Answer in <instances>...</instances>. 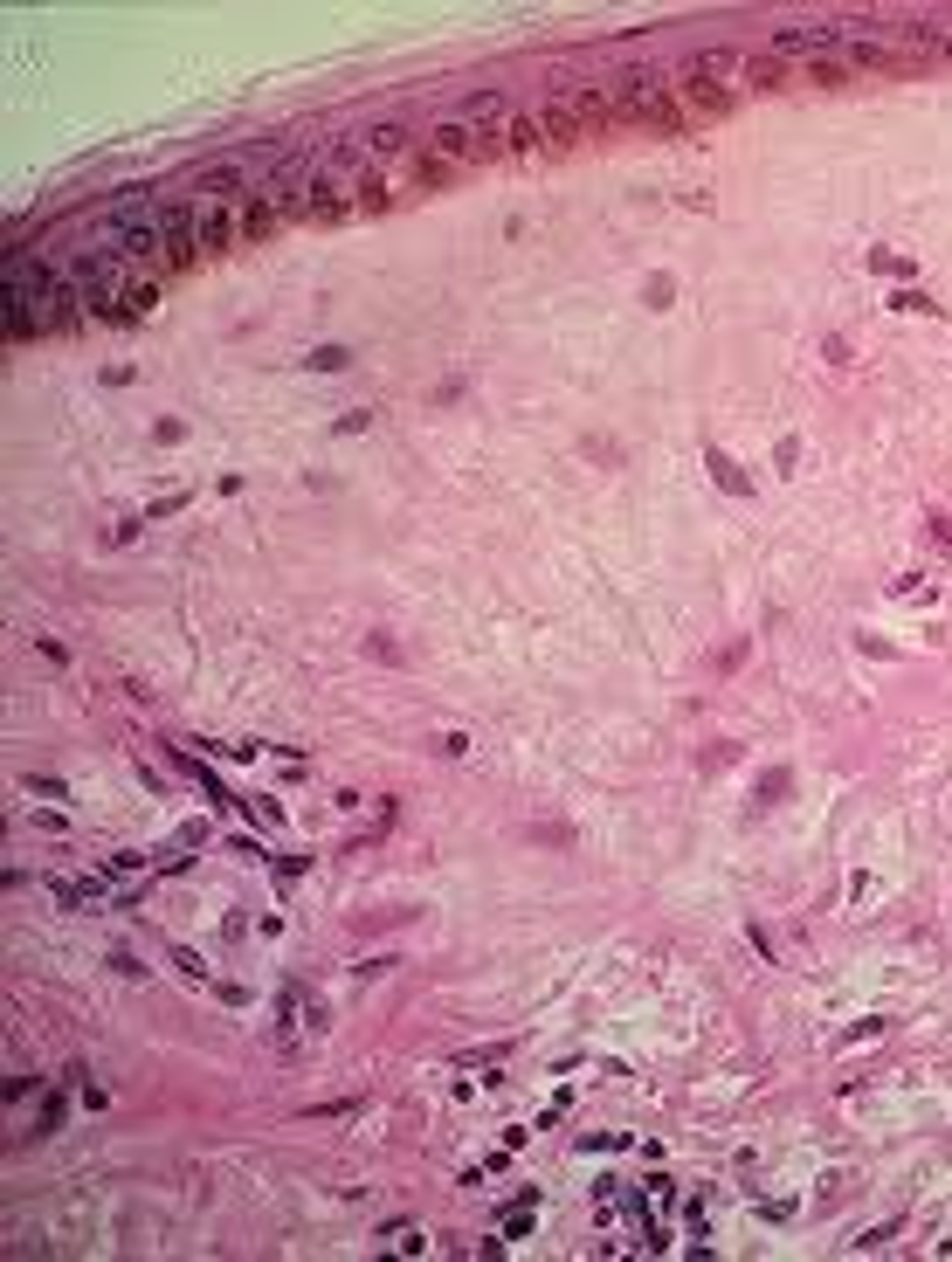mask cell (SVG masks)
I'll list each match as a JSON object with an SVG mask.
<instances>
[{
    "mask_svg": "<svg viewBox=\"0 0 952 1262\" xmlns=\"http://www.w3.org/2000/svg\"><path fill=\"white\" fill-rule=\"evenodd\" d=\"M173 966H180L187 980H208V966H200V959H194V952H187V945H173Z\"/></svg>",
    "mask_w": 952,
    "mask_h": 1262,
    "instance_id": "18",
    "label": "cell"
},
{
    "mask_svg": "<svg viewBox=\"0 0 952 1262\" xmlns=\"http://www.w3.org/2000/svg\"><path fill=\"white\" fill-rule=\"evenodd\" d=\"M538 131H546L552 145H580V139H587V125H580V111L566 104V97H552V104L538 111Z\"/></svg>",
    "mask_w": 952,
    "mask_h": 1262,
    "instance_id": "8",
    "label": "cell"
},
{
    "mask_svg": "<svg viewBox=\"0 0 952 1262\" xmlns=\"http://www.w3.org/2000/svg\"><path fill=\"white\" fill-rule=\"evenodd\" d=\"M311 366H318V373H339L345 352H339V345H318V352H311Z\"/></svg>",
    "mask_w": 952,
    "mask_h": 1262,
    "instance_id": "17",
    "label": "cell"
},
{
    "mask_svg": "<svg viewBox=\"0 0 952 1262\" xmlns=\"http://www.w3.org/2000/svg\"><path fill=\"white\" fill-rule=\"evenodd\" d=\"M69 284L83 290V311L104 318V325H125V262L111 248H77L69 256Z\"/></svg>",
    "mask_w": 952,
    "mask_h": 1262,
    "instance_id": "2",
    "label": "cell"
},
{
    "mask_svg": "<svg viewBox=\"0 0 952 1262\" xmlns=\"http://www.w3.org/2000/svg\"><path fill=\"white\" fill-rule=\"evenodd\" d=\"M353 208H359V194H353V173H332V166H318V173H311V194H304V222H311V228H339Z\"/></svg>",
    "mask_w": 952,
    "mask_h": 1262,
    "instance_id": "4",
    "label": "cell"
},
{
    "mask_svg": "<svg viewBox=\"0 0 952 1262\" xmlns=\"http://www.w3.org/2000/svg\"><path fill=\"white\" fill-rule=\"evenodd\" d=\"M456 117H463V125H483V117H504V91H470V97L456 104Z\"/></svg>",
    "mask_w": 952,
    "mask_h": 1262,
    "instance_id": "14",
    "label": "cell"
},
{
    "mask_svg": "<svg viewBox=\"0 0 952 1262\" xmlns=\"http://www.w3.org/2000/svg\"><path fill=\"white\" fill-rule=\"evenodd\" d=\"M276 228H284V214L262 208V200L248 194V200H242V242H262V234H276Z\"/></svg>",
    "mask_w": 952,
    "mask_h": 1262,
    "instance_id": "11",
    "label": "cell"
},
{
    "mask_svg": "<svg viewBox=\"0 0 952 1262\" xmlns=\"http://www.w3.org/2000/svg\"><path fill=\"white\" fill-rule=\"evenodd\" d=\"M407 152H415V131H407L401 117H387V125L366 131V159H373V166H387V159H407Z\"/></svg>",
    "mask_w": 952,
    "mask_h": 1262,
    "instance_id": "7",
    "label": "cell"
},
{
    "mask_svg": "<svg viewBox=\"0 0 952 1262\" xmlns=\"http://www.w3.org/2000/svg\"><path fill=\"white\" fill-rule=\"evenodd\" d=\"M159 304V284L152 276H139V270H125V318H145Z\"/></svg>",
    "mask_w": 952,
    "mask_h": 1262,
    "instance_id": "13",
    "label": "cell"
},
{
    "mask_svg": "<svg viewBox=\"0 0 952 1262\" xmlns=\"http://www.w3.org/2000/svg\"><path fill=\"white\" fill-rule=\"evenodd\" d=\"M353 194H359V208H366V214H380V208L393 200V187H387V173H380V166H366L359 180H353Z\"/></svg>",
    "mask_w": 952,
    "mask_h": 1262,
    "instance_id": "12",
    "label": "cell"
},
{
    "mask_svg": "<svg viewBox=\"0 0 952 1262\" xmlns=\"http://www.w3.org/2000/svg\"><path fill=\"white\" fill-rule=\"evenodd\" d=\"M159 242H166V262L173 270H194L200 262V200L187 194V200H159Z\"/></svg>",
    "mask_w": 952,
    "mask_h": 1262,
    "instance_id": "3",
    "label": "cell"
},
{
    "mask_svg": "<svg viewBox=\"0 0 952 1262\" xmlns=\"http://www.w3.org/2000/svg\"><path fill=\"white\" fill-rule=\"evenodd\" d=\"M745 77L767 83V91H780V83H794V69H780V55H745Z\"/></svg>",
    "mask_w": 952,
    "mask_h": 1262,
    "instance_id": "15",
    "label": "cell"
},
{
    "mask_svg": "<svg viewBox=\"0 0 952 1262\" xmlns=\"http://www.w3.org/2000/svg\"><path fill=\"white\" fill-rule=\"evenodd\" d=\"M429 152L442 159V166H456V159H477V152H483V139H477L470 125H463V117H449V125H435V131H429Z\"/></svg>",
    "mask_w": 952,
    "mask_h": 1262,
    "instance_id": "6",
    "label": "cell"
},
{
    "mask_svg": "<svg viewBox=\"0 0 952 1262\" xmlns=\"http://www.w3.org/2000/svg\"><path fill=\"white\" fill-rule=\"evenodd\" d=\"M497 145H511V152H538V145H546V131H538V117L511 111V117H504V131H497Z\"/></svg>",
    "mask_w": 952,
    "mask_h": 1262,
    "instance_id": "10",
    "label": "cell"
},
{
    "mask_svg": "<svg viewBox=\"0 0 952 1262\" xmlns=\"http://www.w3.org/2000/svg\"><path fill=\"white\" fill-rule=\"evenodd\" d=\"M677 77H697V83H705V77H745V55L739 49H697Z\"/></svg>",
    "mask_w": 952,
    "mask_h": 1262,
    "instance_id": "9",
    "label": "cell"
},
{
    "mask_svg": "<svg viewBox=\"0 0 952 1262\" xmlns=\"http://www.w3.org/2000/svg\"><path fill=\"white\" fill-rule=\"evenodd\" d=\"M242 242V200H200V256H228Z\"/></svg>",
    "mask_w": 952,
    "mask_h": 1262,
    "instance_id": "5",
    "label": "cell"
},
{
    "mask_svg": "<svg viewBox=\"0 0 952 1262\" xmlns=\"http://www.w3.org/2000/svg\"><path fill=\"white\" fill-rule=\"evenodd\" d=\"M21 787H28V794H49V800H63V794H69V787H63V780H49V773H28Z\"/></svg>",
    "mask_w": 952,
    "mask_h": 1262,
    "instance_id": "16",
    "label": "cell"
},
{
    "mask_svg": "<svg viewBox=\"0 0 952 1262\" xmlns=\"http://www.w3.org/2000/svg\"><path fill=\"white\" fill-rule=\"evenodd\" d=\"M97 228H104V248L125 262V270H139V276H166L173 262H166V242H159V214L145 208V200H111L104 214H97Z\"/></svg>",
    "mask_w": 952,
    "mask_h": 1262,
    "instance_id": "1",
    "label": "cell"
}]
</instances>
